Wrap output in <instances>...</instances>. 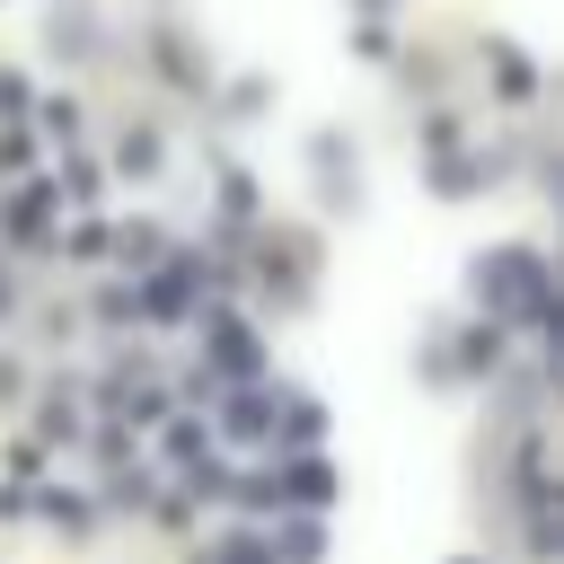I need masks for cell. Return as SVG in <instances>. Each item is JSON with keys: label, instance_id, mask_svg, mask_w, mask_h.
I'll list each match as a JSON object with an SVG mask.
<instances>
[{"label": "cell", "instance_id": "obj_1", "mask_svg": "<svg viewBox=\"0 0 564 564\" xmlns=\"http://www.w3.org/2000/svg\"><path fill=\"white\" fill-rule=\"evenodd\" d=\"M476 291L494 300V317H520V326H546V308H555L538 247H502V256H485V264H476Z\"/></svg>", "mask_w": 564, "mask_h": 564}]
</instances>
